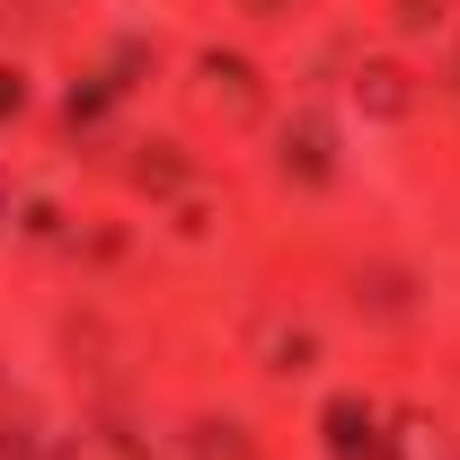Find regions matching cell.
I'll return each mask as SVG.
<instances>
[{"label": "cell", "instance_id": "cell-2", "mask_svg": "<svg viewBox=\"0 0 460 460\" xmlns=\"http://www.w3.org/2000/svg\"><path fill=\"white\" fill-rule=\"evenodd\" d=\"M399 443H407V460H434V425H425V416H407Z\"/></svg>", "mask_w": 460, "mask_h": 460}, {"label": "cell", "instance_id": "cell-1", "mask_svg": "<svg viewBox=\"0 0 460 460\" xmlns=\"http://www.w3.org/2000/svg\"><path fill=\"white\" fill-rule=\"evenodd\" d=\"M363 107L399 115V71H363Z\"/></svg>", "mask_w": 460, "mask_h": 460}]
</instances>
